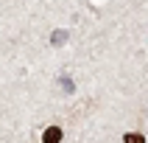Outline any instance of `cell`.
<instances>
[{
  "label": "cell",
  "instance_id": "obj_1",
  "mask_svg": "<svg viewBox=\"0 0 148 143\" xmlns=\"http://www.w3.org/2000/svg\"><path fill=\"white\" fill-rule=\"evenodd\" d=\"M42 143H62V129L59 126H48L42 135Z\"/></svg>",
  "mask_w": 148,
  "mask_h": 143
},
{
  "label": "cell",
  "instance_id": "obj_4",
  "mask_svg": "<svg viewBox=\"0 0 148 143\" xmlns=\"http://www.w3.org/2000/svg\"><path fill=\"white\" fill-rule=\"evenodd\" d=\"M59 82H62V87H64V93H73V82H70V76H62Z\"/></svg>",
  "mask_w": 148,
  "mask_h": 143
},
{
  "label": "cell",
  "instance_id": "obj_2",
  "mask_svg": "<svg viewBox=\"0 0 148 143\" xmlns=\"http://www.w3.org/2000/svg\"><path fill=\"white\" fill-rule=\"evenodd\" d=\"M64 42H67V31H53L50 45H56V48H59V45H64Z\"/></svg>",
  "mask_w": 148,
  "mask_h": 143
},
{
  "label": "cell",
  "instance_id": "obj_3",
  "mask_svg": "<svg viewBox=\"0 0 148 143\" xmlns=\"http://www.w3.org/2000/svg\"><path fill=\"white\" fill-rule=\"evenodd\" d=\"M123 143H145V137H143L140 132H126L123 135Z\"/></svg>",
  "mask_w": 148,
  "mask_h": 143
}]
</instances>
